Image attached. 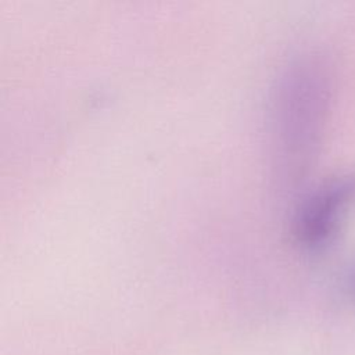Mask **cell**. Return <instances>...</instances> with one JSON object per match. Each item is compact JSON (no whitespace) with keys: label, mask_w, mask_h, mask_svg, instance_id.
Instances as JSON below:
<instances>
[{"label":"cell","mask_w":355,"mask_h":355,"mask_svg":"<svg viewBox=\"0 0 355 355\" xmlns=\"http://www.w3.org/2000/svg\"><path fill=\"white\" fill-rule=\"evenodd\" d=\"M315 64H298L283 79L277 103V126L286 155L308 157L324 123L329 85Z\"/></svg>","instance_id":"obj_1"},{"label":"cell","mask_w":355,"mask_h":355,"mask_svg":"<svg viewBox=\"0 0 355 355\" xmlns=\"http://www.w3.org/2000/svg\"><path fill=\"white\" fill-rule=\"evenodd\" d=\"M355 214V175L330 178L311 190L298 204L293 234L306 252L316 254L333 245Z\"/></svg>","instance_id":"obj_2"},{"label":"cell","mask_w":355,"mask_h":355,"mask_svg":"<svg viewBox=\"0 0 355 355\" xmlns=\"http://www.w3.org/2000/svg\"><path fill=\"white\" fill-rule=\"evenodd\" d=\"M341 290L355 311V258L345 266L341 276Z\"/></svg>","instance_id":"obj_3"}]
</instances>
